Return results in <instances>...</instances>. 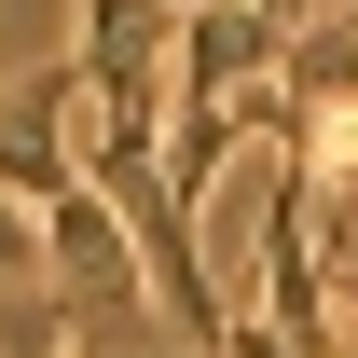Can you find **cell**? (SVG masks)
Masks as SVG:
<instances>
[{"instance_id": "cell-1", "label": "cell", "mask_w": 358, "mask_h": 358, "mask_svg": "<svg viewBox=\"0 0 358 358\" xmlns=\"http://www.w3.org/2000/svg\"><path fill=\"white\" fill-rule=\"evenodd\" d=\"M83 69H42L28 96H0V193L28 207V221H55L69 193H83Z\"/></svg>"}, {"instance_id": "cell-2", "label": "cell", "mask_w": 358, "mask_h": 358, "mask_svg": "<svg viewBox=\"0 0 358 358\" xmlns=\"http://www.w3.org/2000/svg\"><path fill=\"white\" fill-rule=\"evenodd\" d=\"M0 358H69V303H55V289L0 303Z\"/></svg>"}]
</instances>
